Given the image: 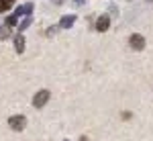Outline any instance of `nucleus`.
<instances>
[{
  "mask_svg": "<svg viewBox=\"0 0 153 141\" xmlns=\"http://www.w3.org/2000/svg\"><path fill=\"white\" fill-rule=\"evenodd\" d=\"M74 19H76V16H63V19H61V27H70Z\"/></svg>",
  "mask_w": 153,
  "mask_h": 141,
  "instance_id": "423d86ee",
  "label": "nucleus"
},
{
  "mask_svg": "<svg viewBox=\"0 0 153 141\" xmlns=\"http://www.w3.org/2000/svg\"><path fill=\"white\" fill-rule=\"evenodd\" d=\"M96 29H98V31H106V29H108V16H100L98 23H96Z\"/></svg>",
  "mask_w": 153,
  "mask_h": 141,
  "instance_id": "20e7f679",
  "label": "nucleus"
},
{
  "mask_svg": "<svg viewBox=\"0 0 153 141\" xmlns=\"http://www.w3.org/2000/svg\"><path fill=\"white\" fill-rule=\"evenodd\" d=\"M49 100V90H41V92L35 94V98H33V104L37 106V108H41V106L45 104Z\"/></svg>",
  "mask_w": 153,
  "mask_h": 141,
  "instance_id": "f257e3e1",
  "label": "nucleus"
},
{
  "mask_svg": "<svg viewBox=\"0 0 153 141\" xmlns=\"http://www.w3.org/2000/svg\"><path fill=\"white\" fill-rule=\"evenodd\" d=\"M14 47H16V51H19V53H21V51L25 49V39H23L21 35L16 37V41H14Z\"/></svg>",
  "mask_w": 153,
  "mask_h": 141,
  "instance_id": "39448f33",
  "label": "nucleus"
},
{
  "mask_svg": "<svg viewBox=\"0 0 153 141\" xmlns=\"http://www.w3.org/2000/svg\"><path fill=\"white\" fill-rule=\"evenodd\" d=\"M25 121H27V119H25L23 115H16V117H10V119H8V125H10V129L21 131L25 127Z\"/></svg>",
  "mask_w": 153,
  "mask_h": 141,
  "instance_id": "f03ea898",
  "label": "nucleus"
},
{
  "mask_svg": "<svg viewBox=\"0 0 153 141\" xmlns=\"http://www.w3.org/2000/svg\"><path fill=\"white\" fill-rule=\"evenodd\" d=\"M143 45H145V39H143L141 35L131 37V47H133V49H143Z\"/></svg>",
  "mask_w": 153,
  "mask_h": 141,
  "instance_id": "7ed1b4c3",
  "label": "nucleus"
}]
</instances>
